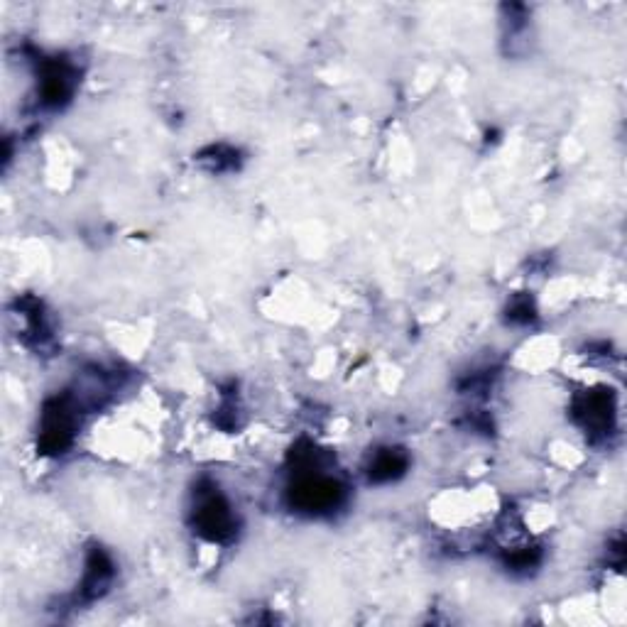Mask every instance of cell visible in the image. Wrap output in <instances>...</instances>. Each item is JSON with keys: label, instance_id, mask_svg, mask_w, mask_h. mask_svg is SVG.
<instances>
[{"label": "cell", "instance_id": "4", "mask_svg": "<svg viewBox=\"0 0 627 627\" xmlns=\"http://www.w3.org/2000/svg\"><path fill=\"white\" fill-rule=\"evenodd\" d=\"M69 96H72V69L59 62L47 64L42 74V101L57 108Z\"/></svg>", "mask_w": 627, "mask_h": 627}, {"label": "cell", "instance_id": "5", "mask_svg": "<svg viewBox=\"0 0 627 627\" xmlns=\"http://www.w3.org/2000/svg\"><path fill=\"white\" fill-rule=\"evenodd\" d=\"M407 463H410V459H407L405 451H400V449H380L378 454H375L373 459H370V466H368L370 481H375V483L397 481V478H400V476H405Z\"/></svg>", "mask_w": 627, "mask_h": 627}, {"label": "cell", "instance_id": "3", "mask_svg": "<svg viewBox=\"0 0 627 627\" xmlns=\"http://www.w3.org/2000/svg\"><path fill=\"white\" fill-rule=\"evenodd\" d=\"M576 417L588 434H608L615 422V405L610 390L586 392L576 402Z\"/></svg>", "mask_w": 627, "mask_h": 627}, {"label": "cell", "instance_id": "6", "mask_svg": "<svg viewBox=\"0 0 627 627\" xmlns=\"http://www.w3.org/2000/svg\"><path fill=\"white\" fill-rule=\"evenodd\" d=\"M113 579V564L108 559L106 552L101 549H94L89 556V566H86V576H84V591L86 598H96L98 593H103V588L108 586V581Z\"/></svg>", "mask_w": 627, "mask_h": 627}, {"label": "cell", "instance_id": "2", "mask_svg": "<svg viewBox=\"0 0 627 627\" xmlns=\"http://www.w3.org/2000/svg\"><path fill=\"white\" fill-rule=\"evenodd\" d=\"M194 527L209 542H226L236 534V515L216 485L196 490Z\"/></svg>", "mask_w": 627, "mask_h": 627}, {"label": "cell", "instance_id": "1", "mask_svg": "<svg viewBox=\"0 0 627 627\" xmlns=\"http://www.w3.org/2000/svg\"><path fill=\"white\" fill-rule=\"evenodd\" d=\"M346 498V488L336 478L319 471H299V478L290 488V505L304 515H326L336 510Z\"/></svg>", "mask_w": 627, "mask_h": 627}]
</instances>
